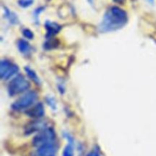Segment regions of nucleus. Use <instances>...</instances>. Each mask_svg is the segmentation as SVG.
Returning a JSON list of instances; mask_svg holds the SVG:
<instances>
[{
  "mask_svg": "<svg viewBox=\"0 0 156 156\" xmlns=\"http://www.w3.org/2000/svg\"><path fill=\"white\" fill-rule=\"evenodd\" d=\"M127 21L128 15L126 11L118 6H111L104 15L98 28L103 33L115 31L124 27Z\"/></svg>",
  "mask_w": 156,
  "mask_h": 156,
  "instance_id": "nucleus-1",
  "label": "nucleus"
},
{
  "mask_svg": "<svg viewBox=\"0 0 156 156\" xmlns=\"http://www.w3.org/2000/svg\"><path fill=\"white\" fill-rule=\"evenodd\" d=\"M30 87L28 81L22 76L18 75L12 79L8 86V92L11 96H15L27 91Z\"/></svg>",
  "mask_w": 156,
  "mask_h": 156,
  "instance_id": "nucleus-2",
  "label": "nucleus"
},
{
  "mask_svg": "<svg viewBox=\"0 0 156 156\" xmlns=\"http://www.w3.org/2000/svg\"><path fill=\"white\" fill-rule=\"evenodd\" d=\"M37 98V94L33 91H30L28 92L23 94L21 97L17 99L12 105V108L14 111H23L27 108H30L34 105Z\"/></svg>",
  "mask_w": 156,
  "mask_h": 156,
  "instance_id": "nucleus-3",
  "label": "nucleus"
},
{
  "mask_svg": "<svg viewBox=\"0 0 156 156\" xmlns=\"http://www.w3.org/2000/svg\"><path fill=\"white\" fill-rule=\"evenodd\" d=\"M56 134L52 128L47 127L41 132L37 133L33 140V145L37 149L49 143H55Z\"/></svg>",
  "mask_w": 156,
  "mask_h": 156,
  "instance_id": "nucleus-4",
  "label": "nucleus"
},
{
  "mask_svg": "<svg viewBox=\"0 0 156 156\" xmlns=\"http://www.w3.org/2000/svg\"><path fill=\"white\" fill-rule=\"evenodd\" d=\"M19 71L18 66L9 59H2L0 62V76L2 80H8Z\"/></svg>",
  "mask_w": 156,
  "mask_h": 156,
  "instance_id": "nucleus-5",
  "label": "nucleus"
},
{
  "mask_svg": "<svg viewBox=\"0 0 156 156\" xmlns=\"http://www.w3.org/2000/svg\"><path fill=\"white\" fill-rule=\"evenodd\" d=\"M57 151V146L56 143H49L37 148V150L32 154V156H55Z\"/></svg>",
  "mask_w": 156,
  "mask_h": 156,
  "instance_id": "nucleus-6",
  "label": "nucleus"
},
{
  "mask_svg": "<svg viewBox=\"0 0 156 156\" xmlns=\"http://www.w3.org/2000/svg\"><path fill=\"white\" fill-rule=\"evenodd\" d=\"M47 128V123L44 120H35L30 123L24 129L26 135H30L34 133H39Z\"/></svg>",
  "mask_w": 156,
  "mask_h": 156,
  "instance_id": "nucleus-7",
  "label": "nucleus"
},
{
  "mask_svg": "<svg viewBox=\"0 0 156 156\" xmlns=\"http://www.w3.org/2000/svg\"><path fill=\"white\" fill-rule=\"evenodd\" d=\"M44 114H45L44 107L41 103H37L26 111V114L28 117L35 119L41 118V117H44Z\"/></svg>",
  "mask_w": 156,
  "mask_h": 156,
  "instance_id": "nucleus-8",
  "label": "nucleus"
},
{
  "mask_svg": "<svg viewBox=\"0 0 156 156\" xmlns=\"http://www.w3.org/2000/svg\"><path fill=\"white\" fill-rule=\"evenodd\" d=\"M45 27L47 30V37H51L54 36L55 34L59 33L61 30V26L59 24L50 21H46Z\"/></svg>",
  "mask_w": 156,
  "mask_h": 156,
  "instance_id": "nucleus-9",
  "label": "nucleus"
},
{
  "mask_svg": "<svg viewBox=\"0 0 156 156\" xmlns=\"http://www.w3.org/2000/svg\"><path fill=\"white\" fill-rule=\"evenodd\" d=\"M18 48L23 54H28L31 51V46L25 40L21 39L18 41Z\"/></svg>",
  "mask_w": 156,
  "mask_h": 156,
  "instance_id": "nucleus-10",
  "label": "nucleus"
},
{
  "mask_svg": "<svg viewBox=\"0 0 156 156\" xmlns=\"http://www.w3.org/2000/svg\"><path fill=\"white\" fill-rule=\"evenodd\" d=\"M4 14L6 19L9 21L12 24H17L18 23V18L15 12L9 10L8 8H4Z\"/></svg>",
  "mask_w": 156,
  "mask_h": 156,
  "instance_id": "nucleus-11",
  "label": "nucleus"
},
{
  "mask_svg": "<svg viewBox=\"0 0 156 156\" xmlns=\"http://www.w3.org/2000/svg\"><path fill=\"white\" fill-rule=\"evenodd\" d=\"M69 143L66 146L63 150L62 156H73L74 155V146H73V140L69 136L67 137Z\"/></svg>",
  "mask_w": 156,
  "mask_h": 156,
  "instance_id": "nucleus-12",
  "label": "nucleus"
},
{
  "mask_svg": "<svg viewBox=\"0 0 156 156\" xmlns=\"http://www.w3.org/2000/svg\"><path fill=\"white\" fill-rule=\"evenodd\" d=\"M24 69H25V72L26 73H27V76H28L34 83H36L37 85H40V84H41V80H40L39 77H38L37 73H35L32 69L29 68V67H25Z\"/></svg>",
  "mask_w": 156,
  "mask_h": 156,
  "instance_id": "nucleus-13",
  "label": "nucleus"
},
{
  "mask_svg": "<svg viewBox=\"0 0 156 156\" xmlns=\"http://www.w3.org/2000/svg\"><path fill=\"white\" fill-rule=\"evenodd\" d=\"M34 2V0H18V5L23 9H27L31 6Z\"/></svg>",
  "mask_w": 156,
  "mask_h": 156,
  "instance_id": "nucleus-14",
  "label": "nucleus"
},
{
  "mask_svg": "<svg viewBox=\"0 0 156 156\" xmlns=\"http://www.w3.org/2000/svg\"><path fill=\"white\" fill-rule=\"evenodd\" d=\"M22 34L26 38H27V39H30V40L33 39L34 36V35L33 32H32L31 30H30V29H28V28H24V29H23Z\"/></svg>",
  "mask_w": 156,
  "mask_h": 156,
  "instance_id": "nucleus-15",
  "label": "nucleus"
},
{
  "mask_svg": "<svg viewBox=\"0 0 156 156\" xmlns=\"http://www.w3.org/2000/svg\"><path fill=\"white\" fill-rule=\"evenodd\" d=\"M87 156H101V152L98 147H97V146L94 147V149L87 155Z\"/></svg>",
  "mask_w": 156,
  "mask_h": 156,
  "instance_id": "nucleus-16",
  "label": "nucleus"
},
{
  "mask_svg": "<svg viewBox=\"0 0 156 156\" xmlns=\"http://www.w3.org/2000/svg\"><path fill=\"white\" fill-rule=\"evenodd\" d=\"M44 10V7H39V8H37V9H35V11H34V17L35 18H38V16H39V15L41 13V12H43V11Z\"/></svg>",
  "mask_w": 156,
  "mask_h": 156,
  "instance_id": "nucleus-17",
  "label": "nucleus"
},
{
  "mask_svg": "<svg viewBox=\"0 0 156 156\" xmlns=\"http://www.w3.org/2000/svg\"><path fill=\"white\" fill-rule=\"evenodd\" d=\"M47 102H48V105H50V106L52 107L53 108H55V101L53 100V98H47Z\"/></svg>",
  "mask_w": 156,
  "mask_h": 156,
  "instance_id": "nucleus-18",
  "label": "nucleus"
},
{
  "mask_svg": "<svg viewBox=\"0 0 156 156\" xmlns=\"http://www.w3.org/2000/svg\"><path fill=\"white\" fill-rule=\"evenodd\" d=\"M148 2H149V3H151V4H153L154 3V0H147Z\"/></svg>",
  "mask_w": 156,
  "mask_h": 156,
  "instance_id": "nucleus-19",
  "label": "nucleus"
},
{
  "mask_svg": "<svg viewBox=\"0 0 156 156\" xmlns=\"http://www.w3.org/2000/svg\"><path fill=\"white\" fill-rule=\"evenodd\" d=\"M114 1H115L116 2H122L123 1V0H114Z\"/></svg>",
  "mask_w": 156,
  "mask_h": 156,
  "instance_id": "nucleus-20",
  "label": "nucleus"
}]
</instances>
